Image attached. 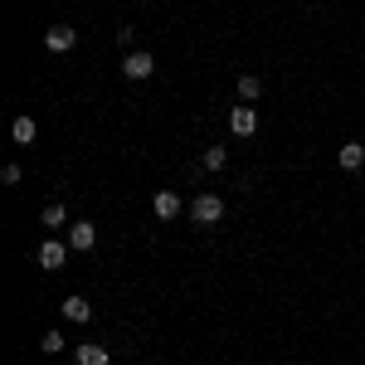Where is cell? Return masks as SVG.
I'll list each match as a JSON object with an SVG mask.
<instances>
[{"instance_id":"10","label":"cell","mask_w":365,"mask_h":365,"mask_svg":"<svg viewBox=\"0 0 365 365\" xmlns=\"http://www.w3.org/2000/svg\"><path fill=\"white\" fill-rule=\"evenodd\" d=\"M63 317H68V322H88V317H93V307H88L83 297H68V302H63Z\"/></svg>"},{"instance_id":"5","label":"cell","mask_w":365,"mask_h":365,"mask_svg":"<svg viewBox=\"0 0 365 365\" xmlns=\"http://www.w3.org/2000/svg\"><path fill=\"white\" fill-rule=\"evenodd\" d=\"M34 258H39V268H49V273H54V268H63V263H68V249H63L58 239H49V244H39V253H34Z\"/></svg>"},{"instance_id":"8","label":"cell","mask_w":365,"mask_h":365,"mask_svg":"<svg viewBox=\"0 0 365 365\" xmlns=\"http://www.w3.org/2000/svg\"><path fill=\"white\" fill-rule=\"evenodd\" d=\"M365 166V146L361 141H346L341 146V170H361Z\"/></svg>"},{"instance_id":"7","label":"cell","mask_w":365,"mask_h":365,"mask_svg":"<svg viewBox=\"0 0 365 365\" xmlns=\"http://www.w3.org/2000/svg\"><path fill=\"white\" fill-rule=\"evenodd\" d=\"M229 127H234V137H249L253 127H258V113L253 108H234L229 113Z\"/></svg>"},{"instance_id":"6","label":"cell","mask_w":365,"mask_h":365,"mask_svg":"<svg viewBox=\"0 0 365 365\" xmlns=\"http://www.w3.org/2000/svg\"><path fill=\"white\" fill-rule=\"evenodd\" d=\"M93 244H98V229L88 225V220H78V225L68 229V249H78V253H88V249H93Z\"/></svg>"},{"instance_id":"13","label":"cell","mask_w":365,"mask_h":365,"mask_svg":"<svg viewBox=\"0 0 365 365\" xmlns=\"http://www.w3.org/2000/svg\"><path fill=\"white\" fill-rule=\"evenodd\" d=\"M63 220H68V210H63V205H49V210L39 215V225H44V229H58Z\"/></svg>"},{"instance_id":"15","label":"cell","mask_w":365,"mask_h":365,"mask_svg":"<svg viewBox=\"0 0 365 365\" xmlns=\"http://www.w3.org/2000/svg\"><path fill=\"white\" fill-rule=\"evenodd\" d=\"M225 161H229L225 146H210V151H205V170H225Z\"/></svg>"},{"instance_id":"16","label":"cell","mask_w":365,"mask_h":365,"mask_svg":"<svg viewBox=\"0 0 365 365\" xmlns=\"http://www.w3.org/2000/svg\"><path fill=\"white\" fill-rule=\"evenodd\" d=\"M0 180H5V185H20V166H15V161H10V166L0 170Z\"/></svg>"},{"instance_id":"12","label":"cell","mask_w":365,"mask_h":365,"mask_svg":"<svg viewBox=\"0 0 365 365\" xmlns=\"http://www.w3.org/2000/svg\"><path fill=\"white\" fill-rule=\"evenodd\" d=\"M78 365H108V351L103 346H78Z\"/></svg>"},{"instance_id":"2","label":"cell","mask_w":365,"mask_h":365,"mask_svg":"<svg viewBox=\"0 0 365 365\" xmlns=\"http://www.w3.org/2000/svg\"><path fill=\"white\" fill-rule=\"evenodd\" d=\"M44 44H49L54 54H68V49L78 44V29H68V25H49V34H44Z\"/></svg>"},{"instance_id":"4","label":"cell","mask_w":365,"mask_h":365,"mask_svg":"<svg viewBox=\"0 0 365 365\" xmlns=\"http://www.w3.org/2000/svg\"><path fill=\"white\" fill-rule=\"evenodd\" d=\"M151 210H156V220H180V215H185V205H180L175 190H161V195L151 200Z\"/></svg>"},{"instance_id":"1","label":"cell","mask_w":365,"mask_h":365,"mask_svg":"<svg viewBox=\"0 0 365 365\" xmlns=\"http://www.w3.org/2000/svg\"><path fill=\"white\" fill-rule=\"evenodd\" d=\"M220 215H225V200L220 195H195V205H190L195 225H220Z\"/></svg>"},{"instance_id":"11","label":"cell","mask_w":365,"mask_h":365,"mask_svg":"<svg viewBox=\"0 0 365 365\" xmlns=\"http://www.w3.org/2000/svg\"><path fill=\"white\" fill-rule=\"evenodd\" d=\"M239 98H244V103H253V98H263V78H253V73H244V78H239Z\"/></svg>"},{"instance_id":"9","label":"cell","mask_w":365,"mask_h":365,"mask_svg":"<svg viewBox=\"0 0 365 365\" xmlns=\"http://www.w3.org/2000/svg\"><path fill=\"white\" fill-rule=\"evenodd\" d=\"M10 137L20 141V146H29V141L39 137V127H34V117H15V122H10Z\"/></svg>"},{"instance_id":"3","label":"cell","mask_w":365,"mask_h":365,"mask_svg":"<svg viewBox=\"0 0 365 365\" xmlns=\"http://www.w3.org/2000/svg\"><path fill=\"white\" fill-rule=\"evenodd\" d=\"M122 73L141 83V78H151V73H156V58H151V54H127V58H122Z\"/></svg>"},{"instance_id":"14","label":"cell","mask_w":365,"mask_h":365,"mask_svg":"<svg viewBox=\"0 0 365 365\" xmlns=\"http://www.w3.org/2000/svg\"><path fill=\"white\" fill-rule=\"evenodd\" d=\"M39 351H44V356H58V351H63V331H44V336H39Z\"/></svg>"}]
</instances>
